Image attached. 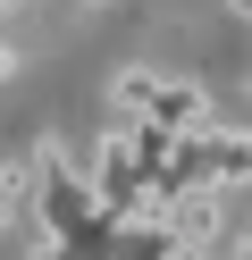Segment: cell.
Returning a JSON list of instances; mask_svg holds the SVG:
<instances>
[{
	"instance_id": "obj_1",
	"label": "cell",
	"mask_w": 252,
	"mask_h": 260,
	"mask_svg": "<svg viewBox=\"0 0 252 260\" xmlns=\"http://www.w3.org/2000/svg\"><path fill=\"white\" fill-rule=\"evenodd\" d=\"M143 126H160V135L185 143V135H210L218 118H210V92H202L193 76H160V92H151V118H143Z\"/></svg>"
},
{
	"instance_id": "obj_2",
	"label": "cell",
	"mask_w": 252,
	"mask_h": 260,
	"mask_svg": "<svg viewBox=\"0 0 252 260\" xmlns=\"http://www.w3.org/2000/svg\"><path fill=\"white\" fill-rule=\"evenodd\" d=\"M168 235H177L185 252H210V243L227 235V193H177V202H168Z\"/></svg>"
}]
</instances>
